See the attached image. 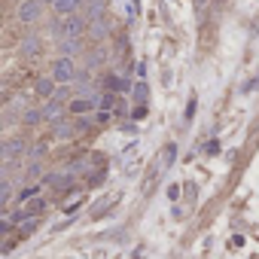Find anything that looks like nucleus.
Masks as SVG:
<instances>
[{"instance_id": "1", "label": "nucleus", "mask_w": 259, "mask_h": 259, "mask_svg": "<svg viewBox=\"0 0 259 259\" xmlns=\"http://www.w3.org/2000/svg\"><path fill=\"white\" fill-rule=\"evenodd\" d=\"M82 31H85V19H82V16H70V19H64L61 25H55V34L64 37V40H79Z\"/></svg>"}, {"instance_id": "2", "label": "nucleus", "mask_w": 259, "mask_h": 259, "mask_svg": "<svg viewBox=\"0 0 259 259\" xmlns=\"http://www.w3.org/2000/svg\"><path fill=\"white\" fill-rule=\"evenodd\" d=\"M52 79L61 82V85L73 82V79H76V67H73V61H70V58H58V61L52 64Z\"/></svg>"}, {"instance_id": "3", "label": "nucleus", "mask_w": 259, "mask_h": 259, "mask_svg": "<svg viewBox=\"0 0 259 259\" xmlns=\"http://www.w3.org/2000/svg\"><path fill=\"white\" fill-rule=\"evenodd\" d=\"M40 16H43V0H22V7H19V19H22L25 25L37 22Z\"/></svg>"}, {"instance_id": "4", "label": "nucleus", "mask_w": 259, "mask_h": 259, "mask_svg": "<svg viewBox=\"0 0 259 259\" xmlns=\"http://www.w3.org/2000/svg\"><path fill=\"white\" fill-rule=\"evenodd\" d=\"M22 150H25L22 141H7V144H0V159H16Z\"/></svg>"}, {"instance_id": "5", "label": "nucleus", "mask_w": 259, "mask_h": 259, "mask_svg": "<svg viewBox=\"0 0 259 259\" xmlns=\"http://www.w3.org/2000/svg\"><path fill=\"white\" fill-rule=\"evenodd\" d=\"M79 7H82V0H55V10L61 16H76Z\"/></svg>"}, {"instance_id": "6", "label": "nucleus", "mask_w": 259, "mask_h": 259, "mask_svg": "<svg viewBox=\"0 0 259 259\" xmlns=\"http://www.w3.org/2000/svg\"><path fill=\"white\" fill-rule=\"evenodd\" d=\"M37 95H40V98H55V79H52V76L37 79Z\"/></svg>"}, {"instance_id": "7", "label": "nucleus", "mask_w": 259, "mask_h": 259, "mask_svg": "<svg viewBox=\"0 0 259 259\" xmlns=\"http://www.w3.org/2000/svg\"><path fill=\"white\" fill-rule=\"evenodd\" d=\"M43 207H46V201H43V198H31L22 210H25V217H28V220H34V217H40V213H43Z\"/></svg>"}, {"instance_id": "8", "label": "nucleus", "mask_w": 259, "mask_h": 259, "mask_svg": "<svg viewBox=\"0 0 259 259\" xmlns=\"http://www.w3.org/2000/svg\"><path fill=\"white\" fill-rule=\"evenodd\" d=\"M22 52H25L28 58H31V55H37V52H40V37H34V34H31V37H25V43H22Z\"/></svg>"}, {"instance_id": "9", "label": "nucleus", "mask_w": 259, "mask_h": 259, "mask_svg": "<svg viewBox=\"0 0 259 259\" xmlns=\"http://www.w3.org/2000/svg\"><path fill=\"white\" fill-rule=\"evenodd\" d=\"M43 116H46V119H52V122H55V119H58V116H61V101H55V98H49V104H46V107H43Z\"/></svg>"}, {"instance_id": "10", "label": "nucleus", "mask_w": 259, "mask_h": 259, "mask_svg": "<svg viewBox=\"0 0 259 259\" xmlns=\"http://www.w3.org/2000/svg\"><path fill=\"white\" fill-rule=\"evenodd\" d=\"M95 107V101H89V98H79V101H73L70 104V113H89Z\"/></svg>"}, {"instance_id": "11", "label": "nucleus", "mask_w": 259, "mask_h": 259, "mask_svg": "<svg viewBox=\"0 0 259 259\" xmlns=\"http://www.w3.org/2000/svg\"><path fill=\"white\" fill-rule=\"evenodd\" d=\"M85 7H89V19H98L107 4H104V0H85Z\"/></svg>"}, {"instance_id": "12", "label": "nucleus", "mask_w": 259, "mask_h": 259, "mask_svg": "<svg viewBox=\"0 0 259 259\" xmlns=\"http://www.w3.org/2000/svg\"><path fill=\"white\" fill-rule=\"evenodd\" d=\"M104 85H107V92H110V95H113V92H116V89H125V85H128V82H125V79H119V76H107V79H104Z\"/></svg>"}, {"instance_id": "13", "label": "nucleus", "mask_w": 259, "mask_h": 259, "mask_svg": "<svg viewBox=\"0 0 259 259\" xmlns=\"http://www.w3.org/2000/svg\"><path fill=\"white\" fill-rule=\"evenodd\" d=\"M46 183H49V186H55V189H61V186H67V177H64V174H49V177H46Z\"/></svg>"}, {"instance_id": "14", "label": "nucleus", "mask_w": 259, "mask_h": 259, "mask_svg": "<svg viewBox=\"0 0 259 259\" xmlns=\"http://www.w3.org/2000/svg\"><path fill=\"white\" fill-rule=\"evenodd\" d=\"M135 98H138L141 104L150 98V89H147V82H138V85H135Z\"/></svg>"}, {"instance_id": "15", "label": "nucleus", "mask_w": 259, "mask_h": 259, "mask_svg": "<svg viewBox=\"0 0 259 259\" xmlns=\"http://www.w3.org/2000/svg\"><path fill=\"white\" fill-rule=\"evenodd\" d=\"M174 159H177V144H168V147H165V156H162V162H165V165H171Z\"/></svg>"}, {"instance_id": "16", "label": "nucleus", "mask_w": 259, "mask_h": 259, "mask_svg": "<svg viewBox=\"0 0 259 259\" xmlns=\"http://www.w3.org/2000/svg\"><path fill=\"white\" fill-rule=\"evenodd\" d=\"M34 195H37V189H34V186H31V189H22V192H19V201H22V204H28Z\"/></svg>"}, {"instance_id": "17", "label": "nucleus", "mask_w": 259, "mask_h": 259, "mask_svg": "<svg viewBox=\"0 0 259 259\" xmlns=\"http://www.w3.org/2000/svg\"><path fill=\"white\" fill-rule=\"evenodd\" d=\"M104 34H107V28H104V22H95V25H92V37L98 40V37H104Z\"/></svg>"}, {"instance_id": "18", "label": "nucleus", "mask_w": 259, "mask_h": 259, "mask_svg": "<svg viewBox=\"0 0 259 259\" xmlns=\"http://www.w3.org/2000/svg\"><path fill=\"white\" fill-rule=\"evenodd\" d=\"M113 104H116V95H110V92H107V95L101 98V107H104V113H107V110H110Z\"/></svg>"}, {"instance_id": "19", "label": "nucleus", "mask_w": 259, "mask_h": 259, "mask_svg": "<svg viewBox=\"0 0 259 259\" xmlns=\"http://www.w3.org/2000/svg\"><path fill=\"white\" fill-rule=\"evenodd\" d=\"M7 201H10V186H7V183H0V207H4Z\"/></svg>"}, {"instance_id": "20", "label": "nucleus", "mask_w": 259, "mask_h": 259, "mask_svg": "<svg viewBox=\"0 0 259 259\" xmlns=\"http://www.w3.org/2000/svg\"><path fill=\"white\" fill-rule=\"evenodd\" d=\"M40 116H43L40 110H28V113H25V122H28V125H34V122H37Z\"/></svg>"}, {"instance_id": "21", "label": "nucleus", "mask_w": 259, "mask_h": 259, "mask_svg": "<svg viewBox=\"0 0 259 259\" xmlns=\"http://www.w3.org/2000/svg\"><path fill=\"white\" fill-rule=\"evenodd\" d=\"M61 49H64V52H76V49H79V43H76V40H64V43H61Z\"/></svg>"}, {"instance_id": "22", "label": "nucleus", "mask_w": 259, "mask_h": 259, "mask_svg": "<svg viewBox=\"0 0 259 259\" xmlns=\"http://www.w3.org/2000/svg\"><path fill=\"white\" fill-rule=\"evenodd\" d=\"M168 198H171V201H174V198H180V186H177V183H171V186H168Z\"/></svg>"}, {"instance_id": "23", "label": "nucleus", "mask_w": 259, "mask_h": 259, "mask_svg": "<svg viewBox=\"0 0 259 259\" xmlns=\"http://www.w3.org/2000/svg\"><path fill=\"white\" fill-rule=\"evenodd\" d=\"M0 183H4V168H0Z\"/></svg>"}, {"instance_id": "24", "label": "nucleus", "mask_w": 259, "mask_h": 259, "mask_svg": "<svg viewBox=\"0 0 259 259\" xmlns=\"http://www.w3.org/2000/svg\"><path fill=\"white\" fill-rule=\"evenodd\" d=\"M52 4H55V0H52Z\"/></svg>"}]
</instances>
